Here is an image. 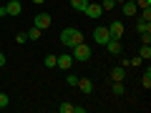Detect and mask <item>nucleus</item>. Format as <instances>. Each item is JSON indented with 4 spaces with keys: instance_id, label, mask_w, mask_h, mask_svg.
Masks as SVG:
<instances>
[{
    "instance_id": "obj_1",
    "label": "nucleus",
    "mask_w": 151,
    "mask_h": 113,
    "mask_svg": "<svg viewBox=\"0 0 151 113\" xmlns=\"http://www.w3.org/2000/svg\"><path fill=\"white\" fill-rule=\"evenodd\" d=\"M60 43H63L65 48H73V45L83 43V33L78 30V28H65V30L60 33Z\"/></svg>"
},
{
    "instance_id": "obj_2",
    "label": "nucleus",
    "mask_w": 151,
    "mask_h": 113,
    "mask_svg": "<svg viewBox=\"0 0 151 113\" xmlns=\"http://www.w3.org/2000/svg\"><path fill=\"white\" fill-rule=\"evenodd\" d=\"M70 50H73V53H70V55H73V60H81V63H86V60L91 58V48H88L86 43H78V45H73Z\"/></svg>"
},
{
    "instance_id": "obj_3",
    "label": "nucleus",
    "mask_w": 151,
    "mask_h": 113,
    "mask_svg": "<svg viewBox=\"0 0 151 113\" xmlns=\"http://www.w3.org/2000/svg\"><path fill=\"white\" fill-rule=\"evenodd\" d=\"M93 40H96L98 45H106L108 40H111V33H108V25H96V30H93Z\"/></svg>"
},
{
    "instance_id": "obj_4",
    "label": "nucleus",
    "mask_w": 151,
    "mask_h": 113,
    "mask_svg": "<svg viewBox=\"0 0 151 113\" xmlns=\"http://www.w3.org/2000/svg\"><path fill=\"white\" fill-rule=\"evenodd\" d=\"M50 23H53V18H50L48 13H38V15H35V20H33V25H35V28H40V30H48V28H50Z\"/></svg>"
},
{
    "instance_id": "obj_5",
    "label": "nucleus",
    "mask_w": 151,
    "mask_h": 113,
    "mask_svg": "<svg viewBox=\"0 0 151 113\" xmlns=\"http://www.w3.org/2000/svg\"><path fill=\"white\" fill-rule=\"evenodd\" d=\"M83 13H86V15L91 18V20H98V18L103 15V8H101V3H88Z\"/></svg>"
},
{
    "instance_id": "obj_6",
    "label": "nucleus",
    "mask_w": 151,
    "mask_h": 113,
    "mask_svg": "<svg viewBox=\"0 0 151 113\" xmlns=\"http://www.w3.org/2000/svg\"><path fill=\"white\" fill-rule=\"evenodd\" d=\"M5 13H8V15H13V18H15V15H20V13H23V3H20V0H8Z\"/></svg>"
},
{
    "instance_id": "obj_7",
    "label": "nucleus",
    "mask_w": 151,
    "mask_h": 113,
    "mask_svg": "<svg viewBox=\"0 0 151 113\" xmlns=\"http://www.w3.org/2000/svg\"><path fill=\"white\" fill-rule=\"evenodd\" d=\"M108 33H111V38H124V23L121 20H113V23H108Z\"/></svg>"
},
{
    "instance_id": "obj_8",
    "label": "nucleus",
    "mask_w": 151,
    "mask_h": 113,
    "mask_svg": "<svg viewBox=\"0 0 151 113\" xmlns=\"http://www.w3.org/2000/svg\"><path fill=\"white\" fill-rule=\"evenodd\" d=\"M55 68H63V70L73 68V55H70V53H63V55H58V65H55Z\"/></svg>"
},
{
    "instance_id": "obj_9",
    "label": "nucleus",
    "mask_w": 151,
    "mask_h": 113,
    "mask_svg": "<svg viewBox=\"0 0 151 113\" xmlns=\"http://www.w3.org/2000/svg\"><path fill=\"white\" fill-rule=\"evenodd\" d=\"M121 8H124V15H126V18H131V15L139 13V5H136L134 0H124V5H121Z\"/></svg>"
},
{
    "instance_id": "obj_10",
    "label": "nucleus",
    "mask_w": 151,
    "mask_h": 113,
    "mask_svg": "<svg viewBox=\"0 0 151 113\" xmlns=\"http://www.w3.org/2000/svg\"><path fill=\"white\" fill-rule=\"evenodd\" d=\"M106 48H108V53H111V55H119L124 45H121V40H119V38H111V40L106 43Z\"/></svg>"
},
{
    "instance_id": "obj_11",
    "label": "nucleus",
    "mask_w": 151,
    "mask_h": 113,
    "mask_svg": "<svg viewBox=\"0 0 151 113\" xmlns=\"http://www.w3.org/2000/svg\"><path fill=\"white\" fill-rule=\"evenodd\" d=\"M76 86L81 88V93H93V81H88V78H78V83H76Z\"/></svg>"
},
{
    "instance_id": "obj_12",
    "label": "nucleus",
    "mask_w": 151,
    "mask_h": 113,
    "mask_svg": "<svg viewBox=\"0 0 151 113\" xmlns=\"http://www.w3.org/2000/svg\"><path fill=\"white\" fill-rule=\"evenodd\" d=\"M111 81H126V68L124 65H116L111 70Z\"/></svg>"
},
{
    "instance_id": "obj_13",
    "label": "nucleus",
    "mask_w": 151,
    "mask_h": 113,
    "mask_svg": "<svg viewBox=\"0 0 151 113\" xmlns=\"http://www.w3.org/2000/svg\"><path fill=\"white\" fill-rule=\"evenodd\" d=\"M136 33H151V20H144V18H139V23H136Z\"/></svg>"
},
{
    "instance_id": "obj_14",
    "label": "nucleus",
    "mask_w": 151,
    "mask_h": 113,
    "mask_svg": "<svg viewBox=\"0 0 151 113\" xmlns=\"http://www.w3.org/2000/svg\"><path fill=\"white\" fill-rule=\"evenodd\" d=\"M111 91L116 93V96H124V93H126V86H124V81H113Z\"/></svg>"
},
{
    "instance_id": "obj_15",
    "label": "nucleus",
    "mask_w": 151,
    "mask_h": 113,
    "mask_svg": "<svg viewBox=\"0 0 151 113\" xmlns=\"http://www.w3.org/2000/svg\"><path fill=\"white\" fill-rule=\"evenodd\" d=\"M139 58H141V60H149V58H151V45H141Z\"/></svg>"
},
{
    "instance_id": "obj_16",
    "label": "nucleus",
    "mask_w": 151,
    "mask_h": 113,
    "mask_svg": "<svg viewBox=\"0 0 151 113\" xmlns=\"http://www.w3.org/2000/svg\"><path fill=\"white\" fill-rule=\"evenodd\" d=\"M86 5H88V0H70V8H76V10H86Z\"/></svg>"
},
{
    "instance_id": "obj_17",
    "label": "nucleus",
    "mask_w": 151,
    "mask_h": 113,
    "mask_svg": "<svg viewBox=\"0 0 151 113\" xmlns=\"http://www.w3.org/2000/svg\"><path fill=\"white\" fill-rule=\"evenodd\" d=\"M40 33H43L40 28H35V25H33L30 30H28V40H38V38H40Z\"/></svg>"
},
{
    "instance_id": "obj_18",
    "label": "nucleus",
    "mask_w": 151,
    "mask_h": 113,
    "mask_svg": "<svg viewBox=\"0 0 151 113\" xmlns=\"http://www.w3.org/2000/svg\"><path fill=\"white\" fill-rule=\"evenodd\" d=\"M58 65V55H45V68H55Z\"/></svg>"
},
{
    "instance_id": "obj_19",
    "label": "nucleus",
    "mask_w": 151,
    "mask_h": 113,
    "mask_svg": "<svg viewBox=\"0 0 151 113\" xmlns=\"http://www.w3.org/2000/svg\"><path fill=\"white\" fill-rule=\"evenodd\" d=\"M141 83H144V88H151V68H146L144 78H141Z\"/></svg>"
},
{
    "instance_id": "obj_20",
    "label": "nucleus",
    "mask_w": 151,
    "mask_h": 113,
    "mask_svg": "<svg viewBox=\"0 0 151 113\" xmlns=\"http://www.w3.org/2000/svg\"><path fill=\"white\" fill-rule=\"evenodd\" d=\"M58 111H60V113H73V103H60Z\"/></svg>"
},
{
    "instance_id": "obj_21",
    "label": "nucleus",
    "mask_w": 151,
    "mask_h": 113,
    "mask_svg": "<svg viewBox=\"0 0 151 113\" xmlns=\"http://www.w3.org/2000/svg\"><path fill=\"white\" fill-rule=\"evenodd\" d=\"M101 8H103V10H113V8H116V0H103Z\"/></svg>"
},
{
    "instance_id": "obj_22",
    "label": "nucleus",
    "mask_w": 151,
    "mask_h": 113,
    "mask_svg": "<svg viewBox=\"0 0 151 113\" xmlns=\"http://www.w3.org/2000/svg\"><path fill=\"white\" fill-rule=\"evenodd\" d=\"M141 45H151V33H141Z\"/></svg>"
},
{
    "instance_id": "obj_23",
    "label": "nucleus",
    "mask_w": 151,
    "mask_h": 113,
    "mask_svg": "<svg viewBox=\"0 0 151 113\" xmlns=\"http://www.w3.org/2000/svg\"><path fill=\"white\" fill-rule=\"evenodd\" d=\"M141 18H144V20H151V5L149 8H141Z\"/></svg>"
},
{
    "instance_id": "obj_24",
    "label": "nucleus",
    "mask_w": 151,
    "mask_h": 113,
    "mask_svg": "<svg viewBox=\"0 0 151 113\" xmlns=\"http://www.w3.org/2000/svg\"><path fill=\"white\" fill-rule=\"evenodd\" d=\"M8 103H10V98H8V96H5V93H0V108H5V106H8Z\"/></svg>"
},
{
    "instance_id": "obj_25",
    "label": "nucleus",
    "mask_w": 151,
    "mask_h": 113,
    "mask_svg": "<svg viewBox=\"0 0 151 113\" xmlns=\"http://www.w3.org/2000/svg\"><path fill=\"white\" fill-rule=\"evenodd\" d=\"M15 40H18V43H28V33H18Z\"/></svg>"
},
{
    "instance_id": "obj_26",
    "label": "nucleus",
    "mask_w": 151,
    "mask_h": 113,
    "mask_svg": "<svg viewBox=\"0 0 151 113\" xmlns=\"http://www.w3.org/2000/svg\"><path fill=\"white\" fill-rule=\"evenodd\" d=\"M134 3H136L139 8H149V5H151V0H134Z\"/></svg>"
},
{
    "instance_id": "obj_27",
    "label": "nucleus",
    "mask_w": 151,
    "mask_h": 113,
    "mask_svg": "<svg viewBox=\"0 0 151 113\" xmlns=\"http://www.w3.org/2000/svg\"><path fill=\"white\" fill-rule=\"evenodd\" d=\"M65 83H68V86H76V83H78V78H76V75H68V78H65Z\"/></svg>"
},
{
    "instance_id": "obj_28",
    "label": "nucleus",
    "mask_w": 151,
    "mask_h": 113,
    "mask_svg": "<svg viewBox=\"0 0 151 113\" xmlns=\"http://www.w3.org/2000/svg\"><path fill=\"white\" fill-rule=\"evenodd\" d=\"M141 63H144V60H141V58H134V60H129V63H126V65H141Z\"/></svg>"
},
{
    "instance_id": "obj_29",
    "label": "nucleus",
    "mask_w": 151,
    "mask_h": 113,
    "mask_svg": "<svg viewBox=\"0 0 151 113\" xmlns=\"http://www.w3.org/2000/svg\"><path fill=\"white\" fill-rule=\"evenodd\" d=\"M5 65V53H0V68Z\"/></svg>"
},
{
    "instance_id": "obj_30",
    "label": "nucleus",
    "mask_w": 151,
    "mask_h": 113,
    "mask_svg": "<svg viewBox=\"0 0 151 113\" xmlns=\"http://www.w3.org/2000/svg\"><path fill=\"white\" fill-rule=\"evenodd\" d=\"M8 13H5V5H0V18H5Z\"/></svg>"
},
{
    "instance_id": "obj_31",
    "label": "nucleus",
    "mask_w": 151,
    "mask_h": 113,
    "mask_svg": "<svg viewBox=\"0 0 151 113\" xmlns=\"http://www.w3.org/2000/svg\"><path fill=\"white\" fill-rule=\"evenodd\" d=\"M33 3H35V5H43V3H45V0H33Z\"/></svg>"
},
{
    "instance_id": "obj_32",
    "label": "nucleus",
    "mask_w": 151,
    "mask_h": 113,
    "mask_svg": "<svg viewBox=\"0 0 151 113\" xmlns=\"http://www.w3.org/2000/svg\"><path fill=\"white\" fill-rule=\"evenodd\" d=\"M116 3H124V0H116Z\"/></svg>"
}]
</instances>
